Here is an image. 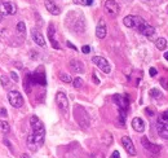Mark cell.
<instances>
[{
	"label": "cell",
	"instance_id": "obj_1",
	"mask_svg": "<svg viewBox=\"0 0 168 158\" xmlns=\"http://www.w3.org/2000/svg\"><path fill=\"white\" fill-rule=\"evenodd\" d=\"M30 124L31 128H33V132L27 136V147L31 152H36L44 144L45 128L44 124L41 123V121L36 115H33L30 118Z\"/></svg>",
	"mask_w": 168,
	"mask_h": 158
},
{
	"label": "cell",
	"instance_id": "obj_2",
	"mask_svg": "<svg viewBox=\"0 0 168 158\" xmlns=\"http://www.w3.org/2000/svg\"><path fill=\"white\" fill-rule=\"evenodd\" d=\"M123 23L126 25L127 27H129V29L137 30L140 34L145 35L146 38H149V39H151V38L155 35V29L151 26V25H149V23L144 20V18L140 17V16L131 14V16L124 17Z\"/></svg>",
	"mask_w": 168,
	"mask_h": 158
},
{
	"label": "cell",
	"instance_id": "obj_3",
	"mask_svg": "<svg viewBox=\"0 0 168 158\" xmlns=\"http://www.w3.org/2000/svg\"><path fill=\"white\" fill-rule=\"evenodd\" d=\"M157 132L159 137L168 141V109L160 113L157 119Z\"/></svg>",
	"mask_w": 168,
	"mask_h": 158
},
{
	"label": "cell",
	"instance_id": "obj_4",
	"mask_svg": "<svg viewBox=\"0 0 168 158\" xmlns=\"http://www.w3.org/2000/svg\"><path fill=\"white\" fill-rule=\"evenodd\" d=\"M74 114H75V119H76V122L79 123L80 127L82 128L89 127V117L87 114V111L83 106L75 105V108H74Z\"/></svg>",
	"mask_w": 168,
	"mask_h": 158
},
{
	"label": "cell",
	"instance_id": "obj_5",
	"mask_svg": "<svg viewBox=\"0 0 168 158\" xmlns=\"http://www.w3.org/2000/svg\"><path fill=\"white\" fill-rule=\"evenodd\" d=\"M141 145L144 147V149H145L151 157H158V156L160 154V149H162L160 145H157V144L150 143L146 136H142V137H141Z\"/></svg>",
	"mask_w": 168,
	"mask_h": 158
},
{
	"label": "cell",
	"instance_id": "obj_6",
	"mask_svg": "<svg viewBox=\"0 0 168 158\" xmlns=\"http://www.w3.org/2000/svg\"><path fill=\"white\" fill-rule=\"evenodd\" d=\"M92 62L95 64L100 70L105 74H110L111 71V67H110V64L107 62V60L102 57V56H95V57H92Z\"/></svg>",
	"mask_w": 168,
	"mask_h": 158
},
{
	"label": "cell",
	"instance_id": "obj_7",
	"mask_svg": "<svg viewBox=\"0 0 168 158\" xmlns=\"http://www.w3.org/2000/svg\"><path fill=\"white\" fill-rule=\"evenodd\" d=\"M104 7H105V12H106L110 17H116L120 12L119 4H118L115 0H106Z\"/></svg>",
	"mask_w": 168,
	"mask_h": 158
},
{
	"label": "cell",
	"instance_id": "obj_8",
	"mask_svg": "<svg viewBox=\"0 0 168 158\" xmlns=\"http://www.w3.org/2000/svg\"><path fill=\"white\" fill-rule=\"evenodd\" d=\"M17 12V7L12 2H0V14L3 17L12 16Z\"/></svg>",
	"mask_w": 168,
	"mask_h": 158
},
{
	"label": "cell",
	"instance_id": "obj_9",
	"mask_svg": "<svg viewBox=\"0 0 168 158\" xmlns=\"http://www.w3.org/2000/svg\"><path fill=\"white\" fill-rule=\"evenodd\" d=\"M8 100L13 108H21L23 105V97L18 91H10L8 93Z\"/></svg>",
	"mask_w": 168,
	"mask_h": 158
},
{
	"label": "cell",
	"instance_id": "obj_10",
	"mask_svg": "<svg viewBox=\"0 0 168 158\" xmlns=\"http://www.w3.org/2000/svg\"><path fill=\"white\" fill-rule=\"evenodd\" d=\"M56 104H57L58 109L62 113H67V110H69V100H67L64 92H57V95H56Z\"/></svg>",
	"mask_w": 168,
	"mask_h": 158
},
{
	"label": "cell",
	"instance_id": "obj_11",
	"mask_svg": "<svg viewBox=\"0 0 168 158\" xmlns=\"http://www.w3.org/2000/svg\"><path fill=\"white\" fill-rule=\"evenodd\" d=\"M113 100L115 101V104L118 105L119 110H128V106H129V99L127 95H114L113 96Z\"/></svg>",
	"mask_w": 168,
	"mask_h": 158
},
{
	"label": "cell",
	"instance_id": "obj_12",
	"mask_svg": "<svg viewBox=\"0 0 168 158\" xmlns=\"http://www.w3.org/2000/svg\"><path fill=\"white\" fill-rule=\"evenodd\" d=\"M31 78H33L34 84H40V86H45V84H47L45 73H44V69H43L41 66H40L35 73L31 74Z\"/></svg>",
	"mask_w": 168,
	"mask_h": 158
},
{
	"label": "cell",
	"instance_id": "obj_13",
	"mask_svg": "<svg viewBox=\"0 0 168 158\" xmlns=\"http://www.w3.org/2000/svg\"><path fill=\"white\" fill-rule=\"evenodd\" d=\"M122 144H123V148L126 149V152L129 156H136V148L133 145V141L131 140V137L128 136L122 137Z\"/></svg>",
	"mask_w": 168,
	"mask_h": 158
},
{
	"label": "cell",
	"instance_id": "obj_14",
	"mask_svg": "<svg viewBox=\"0 0 168 158\" xmlns=\"http://www.w3.org/2000/svg\"><path fill=\"white\" fill-rule=\"evenodd\" d=\"M31 38H33V40L38 44V46L45 47V39H44V36L41 35V33L39 30H36V29L31 30Z\"/></svg>",
	"mask_w": 168,
	"mask_h": 158
},
{
	"label": "cell",
	"instance_id": "obj_15",
	"mask_svg": "<svg viewBox=\"0 0 168 158\" xmlns=\"http://www.w3.org/2000/svg\"><path fill=\"white\" fill-rule=\"evenodd\" d=\"M54 33H56V30H54L53 23H49V26H48V39H49V42H51L52 47H53L54 49H61L60 44L57 43V40L54 39Z\"/></svg>",
	"mask_w": 168,
	"mask_h": 158
},
{
	"label": "cell",
	"instance_id": "obj_16",
	"mask_svg": "<svg viewBox=\"0 0 168 158\" xmlns=\"http://www.w3.org/2000/svg\"><path fill=\"white\" fill-rule=\"evenodd\" d=\"M107 34V29H106V25H105L104 20H100V22L97 23V27H96V36L98 39H104Z\"/></svg>",
	"mask_w": 168,
	"mask_h": 158
},
{
	"label": "cell",
	"instance_id": "obj_17",
	"mask_svg": "<svg viewBox=\"0 0 168 158\" xmlns=\"http://www.w3.org/2000/svg\"><path fill=\"white\" fill-rule=\"evenodd\" d=\"M69 66H70L72 73H79V74L84 73V65H83V62L79 60H71Z\"/></svg>",
	"mask_w": 168,
	"mask_h": 158
},
{
	"label": "cell",
	"instance_id": "obj_18",
	"mask_svg": "<svg viewBox=\"0 0 168 158\" xmlns=\"http://www.w3.org/2000/svg\"><path fill=\"white\" fill-rule=\"evenodd\" d=\"M45 8H47V10L49 12V13L53 14V16H58L61 13L60 8L56 5V3L53 2V0H45Z\"/></svg>",
	"mask_w": 168,
	"mask_h": 158
},
{
	"label": "cell",
	"instance_id": "obj_19",
	"mask_svg": "<svg viewBox=\"0 0 168 158\" xmlns=\"http://www.w3.org/2000/svg\"><path fill=\"white\" fill-rule=\"evenodd\" d=\"M132 127L137 132H144L145 131V122L142 121L140 117H135L132 119Z\"/></svg>",
	"mask_w": 168,
	"mask_h": 158
},
{
	"label": "cell",
	"instance_id": "obj_20",
	"mask_svg": "<svg viewBox=\"0 0 168 158\" xmlns=\"http://www.w3.org/2000/svg\"><path fill=\"white\" fill-rule=\"evenodd\" d=\"M34 84L33 82V78H31V74H26V78H25V83H23V87H25V91L26 92H30L31 91V86Z\"/></svg>",
	"mask_w": 168,
	"mask_h": 158
},
{
	"label": "cell",
	"instance_id": "obj_21",
	"mask_svg": "<svg viewBox=\"0 0 168 158\" xmlns=\"http://www.w3.org/2000/svg\"><path fill=\"white\" fill-rule=\"evenodd\" d=\"M154 43H155V47H157L159 51H164L167 48V40L164 38H158Z\"/></svg>",
	"mask_w": 168,
	"mask_h": 158
},
{
	"label": "cell",
	"instance_id": "obj_22",
	"mask_svg": "<svg viewBox=\"0 0 168 158\" xmlns=\"http://www.w3.org/2000/svg\"><path fill=\"white\" fill-rule=\"evenodd\" d=\"M58 78L64 82V83H70V82H72L71 77H70L69 74H66V73H60L58 74Z\"/></svg>",
	"mask_w": 168,
	"mask_h": 158
},
{
	"label": "cell",
	"instance_id": "obj_23",
	"mask_svg": "<svg viewBox=\"0 0 168 158\" xmlns=\"http://www.w3.org/2000/svg\"><path fill=\"white\" fill-rule=\"evenodd\" d=\"M17 31H18V34H21V35H23L25 34V31H26V25H25V22L23 21H20L17 23Z\"/></svg>",
	"mask_w": 168,
	"mask_h": 158
},
{
	"label": "cell",
	"instance_id": "obj_24",
	"mask_svg": "<svg viewBox=\"0 0 168 158\" xmlns=\"http://www.w3.org/2000/svg\"><path fill=\"white\" fill-rule=\"evenodd\" d=\"M95 0H74L75 4H79V5H84V7H91L93 4Z\"/></svg>",
	"mask_w": 168,
	"mask_h": 158
},
{
	"label": "cell",
	"instance_id": "obj_25",
	"mask_svg": "<svg viewBox=\"0 0 168 158\" xmlns=\"http://www.w3.org/2000/svg\"><path fill=\"white\" fill-rule=\"evenodd\" d=\"M0 131L4 132V134H8V132L10 131L9 124L7 122H4V121H0Z\"/></svg>",
	"mask_w": 168,
	"mask_h": 158
},
{
	"label": "cell",
	"instance_id": "obj_26",
	"mask_svg": "<svg viewBox=\"0 0 168 158\" xmlns=\"http://www.w3.org/2000/svg\"><path fill=\"white\" fill-rule=\"evenodd\" d=\"M2 84H3L4 88H7V90H9L10 86H12L9 78H8V77H5V75H2Z\"/></svg>",
	"mask_w": 168,
	"mask_h": 158
},
{
	"label": "cell",
	"instance_id": "obj_27",
	"mask_svg": "<svg viewBox=\"0 0 168 158\" xmlns=\"http://www.w3.org/2000/svg\"><path fill=\"white\" fill-rule=\"evenodd\" d=\"M150 96L154 99H160L162 97V92L158 90V88H151L150 90Z\"/></svg>",
	"mask_w": 168,
	"mask_h": 158
},
{
	"label": "cell",
	"instance_id": "obj_28",
	"mask_svg": "<svg viewBox=\"0 0 168 158\" xmlns=\"http://www.w3.org/2000/svg\"><path fill=\"white\" fill-rule=\"evenodd\" d=\"M72 86L75 88H78V90H79V88H82L83 87V79L79 78V77L75 78V79H72Z\"/></svg>",
	"mask_w": 168,
	"mask_h": 158
},
{
	"label": "cell",
	"instance_id": "obj_29",
	"mask_svg": "<svg viewBox=\"0 0 168 158\" xmlns=\"http://www.w3.org/2000/svg\"><path fill=\"white\" fill-rule=\"evenodd\" d=\"M82 52L85 53V55H88V53L91 52V47H89V46H83V47H82Z\"/></svg>",
	"mask_w": 168,
	"mask_h": 158
},
{
	"label": "cell",
	"instance_id": "obj_30",
	"mask_svg": "<svg viewBox=\"0 0 168 158\" xmlns=\"http://www.w3.org/2000/svg\"><path fill=\"white\" fill-rule=\"evenodd\" d=\"M157 69H155V67H150V69H149V74H150V77H155V75H157Z\"/></svg>",
	"mask_w": 168,
	"mask_h": 158
},
{
	"label": "cell",
	"instance_id": "obj_31",
	"mask_svg": "<svg viewBox=\"0 0 168 158\" xmlns=\"http://www.w3.org/2000/svg\"><path fill=\"white\" fill-rule=\"evenodd\" d=\"M0 115H2V117H7L8 115L7 109H5V108H0Z\"/></svg>",
	"mask_w": 168,
	"mask_h": 158
},
{
	"label": "cell",
	"instance_id": "obj_32",
	"mask_svg": "<svg viewBox=\"0 0 168 158\" xmlns=\"http://www.w3.org/2000/svg\"><path fill=\"white\" fill-rule=\"evenodd\" d=\"M110 158H120L119 152H118V150H114V152H113V154L110 156Z\"/></svg>",
	"mask_w": 168,
	"mask_h": 158
},
{
	"label": "cell",
	"instance_id": "obj_33",
	"mask_svg": "<svg viewBox=\"0 0 168 158\" xmlns=\"http://www.w3.org/2000/svg\"><path fill=\"white\" fill-rule=\"evenodd\" d=\"M10 77H12V79H13L14 82H18V75H17L16 71H12L10 73Z\"/></svg>",
	"mask_w": 168,
	"mask_h": 158
},
{
	"label": "cell",
	"instance_id": "obj_34",
	"mask_svg": "<svg viewBox=\"0 0 168 158\" xmlns=\"http://www.w3.org/2000/svg\"><path fill=\"white\" fill-rule=\"evenodd\" d=\"M145 111L147 113V115H150V117H153V115H154V109H151V108H146V109H145Z\"/></svg>",
	"mask_w": 168,
	"mask_h": 158
},
{
	"label": "cell",
	"instance_id": "obj_35",
	"mask_svg": "<svg viewBox=\"0 0 168 158\" xmlns=\"http://www.w3.org/2000/svg\"><path fill=\"white\" fill-rule=\"evenodd\" d=\"M66 44H67V47H69V48H71V49H74V51H76V47L74 46V44H71L70 42H67Z\"/></svg>",
	"mask_w": 168,
	"mask_h": 158
},
{
	"label": "cell",
	"instance_id": "obj_36",
	"mask_svg": "<svg viewBox=\"0 0 168 158\" xmlns=\"http://www.w3.org/2000/svg\"><path fill=\"white\" fill-rule=\"evenodd\" d=\"M92 78H93V80H95V83H96V84H100V79L96 77V74H93V77H92Z\"/></svg>",
	"mask_w": 168,
	"mask_h": 158
},
{
	"label": "cell",
	"instance_id": "obj_37",
	"mask_svg": "<svg viewBox=\"0 0 168 158\" xmlns=\"http://www.w3.org/2000/svg\"><path fill=\"white\" fill-rule=\"evenodd\" d=\"M164 59L168 61V52H164Z\"/></svg>",
	"mask_w": 168,
	"mask_h": 158
},
{
	"label": "cell",
	"instance_id": "obj_38",
	"mask_svg": "<svg viewBox=\"0 0 168 158\" xmlns=\"http://www.w3.org/2000/svg\"><path fill=\"white\" fill-rule=\"evenodd\" d=\"M21 158H30V157H29L27 154H22V156H21Z\"/></svg>",
	"mask_w": 168,
	"mask_h": 158
}]
</instances>
